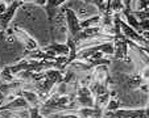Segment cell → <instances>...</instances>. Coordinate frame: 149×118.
Listing matches in <instances>:
<instances>
[{"label":"cell","mask_w":149,"mask_h":118,"mask_svg":"<svg viewBox=\"0 0 149 118\" xmlns=\"http://www.w3.org/2000/svg\"><path fill=\"white\" fill-rule=\"evenodd\" d=\"M19 95L24 96V97L28 100L29 104H31V106H38L40 98H38V96H37L34 92H29V91H21V92L17 93V96H19Z\"/></svg>","instance_id":"10"},{"label":"cell","mask_w":149,"mask_h":118,"mask_svg":"<svg viewBox=\"0 0 149 118\" xmlns=\"http://www.w3.org/2000/svg\"><path fill=\"white\" fill-rule=\"evenodd\" d=\"M119 106H120V104H119L118 100H116L115 97H111L106 108H107L108 110H116V109H119Z\"/></svg>","instance_id":"14"},{"label":"cell","mask_w":149,"mask_h":118,"mask_svg":"<svg viewBox=\"0 0 149 118\" xmlns=\"http://www.w3.org/2000/svg\"><path fill=\"white\" fill-rule=\"evenodd\" d=\"M116 117H146V109H116Z\"/></svg>","instance_id":"7"},{"label":"cell","mask_w":149,"mask_h":118,"mask_svg":"<svg viewBox=\"0 0 149 118\" xmlns=\"http://www.w3.org/2000/svg\"><path fill=\"white\" fill-rule=\"evenodd\" d=\"M65 19H66V24H68V29H69V37H75L79 32L82 30L81 28V21H79L77 13L70 8H65Z\"/></svg>","instance_id":"3"},{"label":"cell","mask_w":149,"mask_h":118,"mask_svg":"<svg viewBox=\"0 0 149 118\" xmlns=\"http://www.w3.org/2000/svg\"><path fill=\"white\" fill-rule=\"evenodd\" d=\"M149 7V0H136V7L133 11H141Z\"/></svg>","instance_id":"15"},{"label":"cell","mask_w":149,"mask_h":118,"mask_svg":"<svg viewBox=\"0 0 149 118\" xmlns=\"http://www.w3.org/2000/svg\"><path fill=\"white\" fill-rule=\"evenodd\" d=\"M9 33H13L15 37L24 45V47H25V54L38 49V43H37L36 39L32 38L25 30H23V29L19 28V26H15L12 30H9Z\"/></svg>","instance_id":"1"},{"label":"cell","mask_w":149,"mask_h":118,"mask_svg":"<svg viewBox=\"0 0 149 118\" xmlns=\"http://www.w3.org/2000/svg\"><path fill=\"white\" fill-rule=\"evenodd\" d=\"M112 3H120V4H123V0H112ZM124 5V4H123Z\"/></svg>","instance_id":"21"},{"label":"cell","mask_w":149,"mask_h":118,"mask_svg":"<svg viewBox=\"0 0 149 118\" xmlns=\"http://www.w3.org/2000/svg\"><path fill=\"white\" fill-rule=\"evenodd\" d=\"M77 113H78L79 117H98V115H103V113H102L96 106H94V108L83 106Z\"/></svg>","instance_id":"8"},{"label":"cell","mask_w":149,"mask_h":118,"mask_svg":"<svg viewBox=\"0 0 149 118\" xmlns=\"http://www.w3.org/2000/svg\"><path fill=\"white\" fill-rule=\"evenodd\" d=\"M135 13V16L139 20H148L149 19V7H146L145 9H141V11H132Z\"/></svg>","instance_id":"13"},{"label":"cell","mask_w":149,"mask_h":118,"mask_svg":"<svg viewBox=\"0 0 149 118\" xmlns=\"http://www.w3.org/2000/svg\"><path fill=\"white\" fill-rule=\"evenodd\" d=\"M83 3H87V4H93V0H82Z\"/></svg>","instance_id":"20"},{"label":"cell","mask_w":149,"mask_h":118,"mask_svg":"<svg viewBox=\"0 0 149 118\" xmlns=\"http://www.w3.org/2000/svg\"><path fill=\"white\" fill-rule=\"evenodd\" d=\"M44 50L48 51V53L53 54V55H69L70 54V47H69L68 43H57L53 42L49 46L44 47Z\"/></svg>","instance_id":"6"},{"label":"cell","mask_w":149,"mask_h":118,"mask_svg":"<svg viewBox=\"0 0 149 118\" xmlns=\"http://www.w3.org/2000/svg\"><path fill=\"white\" fill-rule=\"evenodd\" d=\"M110 98H111V96H110V93H103V95H99V96H96V101H95V106L98 108V106H102V105H106L107 106V104H108V101H110Z\"/></svg>","instance_id":"12"},{"label":"cell","mask_w":149,"mask_h":118,"mask_svg":"<svg viewBox=\"0 0 149 118\" xmlns=\"http://www.w3.org/2000/svg\"><path fill=\"white\" fill-rule=\"evenodd\" d=\"M29 114H31V117H41V113L38 112V106H31L29 108Z\"/></svg>","instance_id":"16"},{"label":"cell","mask_w":149,"mask_h":118,"mask_svg":"<svg viewBox=\"0 0 149 118\" xmlns=\"http://www.w3.org/2000/svg\"><path fill=\"white\" fill-rule=\"evenodd\" d=\"M34 3L40 7H45L46 3H48V0H34Z\"/></svg>","instance_id":"19"},{"label":"cell","mask_w":149,"mask_h":118,"mask_svg":"<svg viewBox=\"0 0 149 118\" xmlns=\"http://www.w3.org/2000/svg\"><path fill=\"white\" fill-rule=\"evenodd\" d=\"M23 108H28V109H29V108H31V104H29L28 100H26L24 96H21V95H19V96H16L15 98H12L8 104L1 105V110L23 109Z\"/></svg>","instance_id":"5"},{"label":"cell","mask_w":149,"mask_h":118,"mask_svg":"<svg viewBox=\"0 0 149 118\" xmlns=\"http://www.w3.org/2000/svg\"><path fill=\"white\" fill-rule=\"evenodd\" d=\"M21 4H23V1H12V3L8 4L7 11L4 12V13H1V17H0L1 33H3V32H6L7 29H8V25H9V23H11V20L13 19L15 13H16V11L20 8V7H21Z\"/></svg>","instance_id":"4"},{"label":"cell","mask_w":149,"mask_h":118,"mask_svg":"<svg viewBox=\"0 0 149 118\" xmlns=\"http://www.w3.org/2000/svg\"><path fill=\"white\" fill-rule=\"evenodd\" d=\"M120 28H121V33H123L128 39H131V41L136 42L137 45H140V46L141 45H149V42L144 38L143 34L139 33L137 30H135L131 25H128L127 21H124L123 19H120Z\"/></svg>","instance_id":"2"},{"label":"cell","mask_w":149,"mask_h":118,"mask_svg":"<svg viewBox=\"0 0 149 118\" xmlns=\"http://www.w3.org/2000/svg\"><path fill=\"white\" fill-rule=\"evenodd\" d=\"M1 80H3V83H6V84H9V83H13L15 82L13 73H12L9 66L3 67V70H1Z\"/></svg>","instance_id":"11"},{"label":"cell","mask_w":149,"mask_h":118,"mask_svg":"<svg viewBox=\"0 0 149 118\" xmlns=\"http://www.w3.org/2000/svg\"><path fill=\"white\" fill-rule=\"evenodd\" d=\"M75 105H79L81 108L83 106H88V108H94L95 106V101L91 95H86V96H77L75 98Z\"/></svg>","instance_id":"9"},{"label":"cell","mask_w":149,"mask_h":118,"mask_svg":"<svg viewBox=\"0 0 149 118\" xmlns=\"http://www.w3.org/2000/svg\"><path fill=\"white\" fill-rule=\"evenodd\" d=\"M132 1H133V0H123L124 8H125V9H131V11H132V5H131V4H132Z\"/></svg>","instance_id":"18"},{"label":"cell","mask_w":149,"mask_h":118,"mask_svg":"<svg viewBox=\"0 0 149 118\" xmlns=\"http://www.w3.org/2000/svg\"><path fill=\"white\" fill-rule=\"evenodd\" d=\"M140 28H141V33H143V32H149V19L148 20H141L140 21Z\"/></svg>","instance_id":"17"}]
</instances>
